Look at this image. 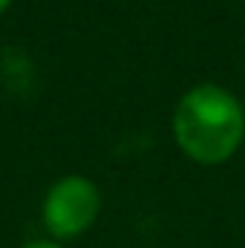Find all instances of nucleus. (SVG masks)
Listing matches in <instances>:
<instances>
[{"mask_svg":"<svg viewBox=\"0 0 245 248\" xmlns=\"http://www.w3.org/2000/svg\"><path fill=\"white\" fill-rule=\"evenodd\" d=\"M245 116L237 98L214 84L193 87L176 107L173 133L193 162L219 165L234 156L243 141Z\"/></svg>","mask_w":245,"mask_h":248,"instance_id":"1","label":"nucleus"},{"mask_svg":"<svg viewBox=\"0 0 245 248\" xmlns=\"http://www.w3.org/2000/svg\"><path fill=\"white\" fill-rule=\"evenodd\" d=\"M98 211H101L98 187L84 176H66L61 182H55L52 190L46 193L44 222L55 237L69 240V237L84 234L95 222Z\"/></svg>","mask_w":245,"mask_h":248,"instance_id":"2","label":"nucleus"},{"mask_svg":"<svg viewBox=\"0 0 245 248\" xmlns=\"http://www.w3.org/2000/svg\"><path fill=\"white\" fill-rule=\"evenodd\" d=\"M23 248H61V246H52V243H29V246Z\"/></svg>","mask_w":245,"mask_h":248,"instance_id":"3","label":"nucleus"},{"mask_svg":"<svg viewBox=\"0 0 245 248\" xmlns=\"http://www.w3.org/2000/svg\"><path fill=\"white\" fill-rule=\"evenodd\" d=\"M6 6H9V0H0V12H3V9H6Z\"/></svg>","mask_w":245,"mask_h":248,"instance_id":"4","label":"nucleus"}]
</instances>
